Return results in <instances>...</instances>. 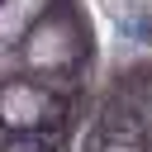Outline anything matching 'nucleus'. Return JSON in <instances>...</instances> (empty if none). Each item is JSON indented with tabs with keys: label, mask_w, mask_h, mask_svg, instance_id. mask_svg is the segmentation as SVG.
Instances as JSON below:
<instances>
[{
	"label": "nucleus",
	"mask_w": 152,
	"mask_h": 152,
	"mask_svg": "<svg viewBox=\"0 0 152 152\" xmlns=\"http://www.w3.org/2000/svg\"><path fill=\"white\" fill-rule=\"evenodd\" d=\"M43 109H48V100H43L38 90H24V86L5 90V114H10L14 124H33V119H43Z\"/></svg>",
	"instance_id": "nucleus-1"
}]
</instances>
